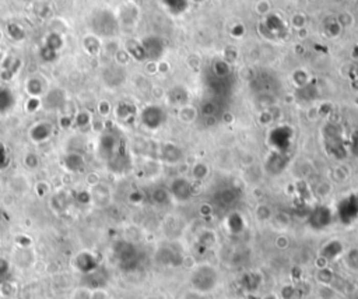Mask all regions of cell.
<instances>
[{
  "instance_id": "cell-7",
  "label": "cell",
  "mask_w": 358,
  "mask_h": 299,
  "mask_svg": "<svg viewBox=\"0 0 358 299\" xmlns=\"http://www.w3.org/2000/svg\"><path fill=\"white\" fill-rule=\"evenodd\" d=\"M35 263V255L31 249H18L14 253V264L20 268H30Z\"/></svg>"
},
{
  "instance_id": "cell-10",
  "label": "cell",
  "mask_w": 358,
  "mask_h": 299,
  "mask_svg": "<svg viewBox=\"0 0 358 299\" xmlns=\"http://www.w3.org/2000/svg\"><path fill=\"white\" fill-rule=\"evenodd\" d=\"M109 199V190L105 185H95L93 186L91 190V200L97 203L98 205H104L106 203V200Z\"/></svg>"
},
{
  "instance_id": "cell-32",
  "label": "cell",
  "mask_w": 358,
  "mask_h": 299,
  "mask_svg": "<svg viewBox=\"0 0 358 299\" xmlns=\"http://www.w3.org/2000/svg\"><path fill=\"white\" fill-rule=\"evenodd\" d=\"M20 2H32V0H20Z\"/></svg>"
},
{
  "instance_id": "cell-24",
  "label": "cell",
  "mask_w": 358,
  "mask_h": 299,
  "mask_svg": "<svg viewBox=\"0 0 358 299\" xmlns=\"http://www.w3.org/2000/svg\"><path fill=\"white\" fill-rule=\"evenodd\" d=\"M9 163H10V155H9V151H7V148L0 143V169L7 168Z\"/></svg>"
},
{
  "instance_id": "cell-2",
  "label": "cell",
  "mask_w": 358,
  "mask_h": 299,
  "mask_svg": "<svg viewBox=\"0 0 358 299\" xmlns=\"http://www.w3.org/2000/svg\"><path fill=\"white\" fill-rule=\"evenodd\" d=\"M114 255H115V259L121 264L122 268H125V270L136 268L137 263H139V256H137L136 247L133 246L130 242H118L114 246Z\"/></svg>"
},
{
  "instance_id": "cell-25",
  "label": "cell",
  "mask_w": 358,
  "mask_h": 299,
  "mask_svg": "<svg viewBox=\"0 0 358 299\" xmlns=\"http://www.w3.org/2000/svg\"><path fill=\"white\" fill-rule=\"evenodd\" d=\"M85 48H87V51H88L90 53H95L97 52V49L95 48H100V42H98V39L95 37H87L85 38Z\"/></svg>"
},
{
  "instance_id": "cell-21",
  "label": "cell",
  "mask_w": 358,
  "mask_h": 299,
  "mask_svg": "<svg viewBox=\"0 0 358 299\" xmlns=\"http://www.w3.org/2000/svg\"><path fill=\"white\" fill-rule=\"evenodd\" d=\"M346 264L351 270H358V250H350L346 256Z\"/></svg>"
},
{
  "instance_id": "cell-18",
  "label": "cell",
  "mask_w": 358,
  "mask_h": 299,
  "mask_svg": "<svg viewBox=\"0 0 358 299\" xmlns=\"http://www.w3.org/2000/svg\"><path fill=\"white\" fill-rule=\"evenodd\" d=\"M318 281H321L323 285H330L332 280L334 278V274H333L332 270H329L326 267H322L319 271H318Z\"/></svg>"
},
{
  "instance_id": "cell-4",
  "label": "cell",
  "mask_w": 358,
  "mask_h": 299,
  "mask_svg": "<svg viewBox=\"0 0 358 299\" xmlns=\"http://www.w3.org/2000/svg\"><path fill=\"white\" fill-rule=\"evenodd\" d=\"M111 16L109 13L106 11H100L97 16H94L93 21H91V26H93V30L94 32H97L98 35H111L114 34V30H115V22H114V18H109L106 21V18Z\"/></svg>"
},
{
  "instance_id": "cell-11",
  "label": "cell",
  "mask_w": 358,
  "mask_h": 299,
  "mask_svg": "<svg viewBox=\"0 0 358 299\" xmlns=\"http://www.w3.org/2000/svg\"><path fill=\"white\" fill-rule=\"evenodd\" d=\"M17 294H18V285L14 281L5 280L0 283V298L13 299L16 298Z\"/></svg>"
},
{
  "instance_id": "cell-30",
  "label": "cell",
  "mask_w": 358,
  "mask_h": 299,
  "mask_svg": "<svg viewBox=\"0 0 358 299\" xmlns=\"http://www.w3.org/2000/svg\"><path fill=\"white\" fill-rule=\"evenodd\" d=\"M90 118L87 113H80V115H77V125L79 126H85L87 123H88Z\"/></svg>"
},
{
  "instance_id": "cell-23",
  "label": "cell",
  "mask_w": 358,
  "mask_h": 299,
  "mask_svg": "<svg viewBox=\"0 0 358 299\" xmlns=\"http://www.w3.org/2000/svg\"><path fill=\"white\" fill-rule=\"evenodd\" d=\"M41 58H42L43 62L51 63V62H55V60H56L58 52H55V51H52V49H49V48L47 47H42V49H41Z\"/></svg>"
},
{
  "instance_id": "cell-15",
  "label": "cell",
  "mask_w": 358,
  "mask_h": 299,
  "mask_svg": "<svg viewBox=\"0 0 358 299\" xmlns=\"http://www.w3.org/2000/svg\"><path fill=\"white\" fill-rule=\"evenodd\" d=\"M242 283H243V287L249 289V291H256V289L259 288L260 283H262V280H260V277H258L255 273H251V274H247V275L242 278Z\"/></svg>"
},
{
  "instance_id": "cell-1",
  "label": "cell",
  "mask_w": 358,
  "mask_h": 299,
  "mask_svg": "<svg viewBox=\"0 0 358 299\" xmlns=\"http://www.w3.org/2000/svg\"><path fill=\"white\" fill-rule=\"evenodd\" d=\"M218 271L210 264H200L190 274V284L195 291L200 294H207L216 289L218 285Z\"/></svg>"
},
{
  "instance_id": "cell-19",
  "label": "cell",
  "mask_w": 358,
  "mask_h": 299,
  "mask_svg": "<svg viewBox=\"0 0 358 299\" xmlns=\"http://www.w3.org/2000/svg\"><path fill=\"white\" fill-rule=\"evenodd\" d=\"M11 271V262H9L5 257H0V283L9 280V274Z\"/></svg>"
},
{
  "instance_id": "cell-6",
  "label": "cell",
  "mask_w": 358,
  "mask_h": 299,
  "mask_svg": "<svg viewBox=\"0 0 358 299\" xmlns=\"http://www.w3.org/2000/svg\"><path fill=\"white\" fill-rule=\"evenodd\" d=\"M63 165L69 172L79 173L85 168V159L79 152H69L64 155Z\"/></svg>"
},
{
  "instance_id": "cell-22",
  "label": "cell",
  "mask_w": 358,
  "mask_h": 299,
  "mask_svg": "<svg viewBox=\"0 0 358 299\" xmlns=\"http://www.w3.org/2000/svg\"><path fill=\"white\" fill-rule=\"evenodd\" d=\"M88 299H109V294L104 289V287H100V288H90Z\"/></svg>"
},
{
  "instance_id": "cell-27",
  "label": "cell",
  "mask_w": 358,
  "mask_h": 299,
  "mask_svg": "<svg viewBox=\"0 0 358 299\" xmlns=\"http://www.w3.org/2000/svg\"><path fill=\"white\" fill-rule=\"evenodd\" d=\"M17 245H18V249H31L32 241L28 236H18Z\"/></svg>"
},
{
  "instance_id": "cell-20",
  "label": "cell",
  "mask_w": 358,
  "mask_h": 299,
  "mask_svg": "<svg viewBox=\"0 0 358 299\" xmlns=\"http://www.w3.org/2000/svg\"><path fill=\"white\" fill-rule=\"evenodd\" d=\"M24 165L28 169H37L38 165H39V158H38L37 154H34V152L27 154L24 157Z\"/></svg>"
},
{
  "instance_id": "cell-14",
  "label": "cell",
  "mask_w": 358,
  "mask_h": 299,
  "mask_svg": "<svg viewBox=\"0 0 358 299\" xmlns=\"http://www.w3.org/2000/svg\"><path fill=\"white\" fill-rule=\"evenodd\" d=\"M43 47L49 48V49H52L55 52H59L60 48L63 47V39H62V37L59 35L58 32H51V34H48L47 38H45Z\"/></svg>"
},
{
  "instance_id": "cell-3",
  "label": "cell",
  "mask_w": 358,
  "mask_h": 299,
  "mask_svg": "<svg viewBox=\"0 0 358 299\" xmlns=\"http://www.w3.org/2000/svg\"><path fill=\"white\" fill-rule=\"evenodd\" d=\"M73 266L74 268L81 274H88L94 273L100 267V262L95 256L94 253L88 252V250H83V252H79L73 259Z\"/></svg>"
},
{
  "instance_id": "cell-8",
  "label": "cell",
  "mask_w": 358,
  "mask_h": 299,
  "mask_svg": "<svg viewBox=\"0 0 358 299\" xmlns=\"http://www.w3.org/2000/svg\"><path fill=\"white\" fill-rule=\"evenodd\" d=\"M16 105V98L10 88L7 87H0V115L7 113Z\"/></svg>"
},
{
  "instance_id": "cell-16",
  "label": "cell",
  "mask_w": 358,
  "mask_h": 299,
  "mask_svg": "<svg viewBox=\"0 0 358 299\" xmlns=\"http://www.w3.org/2000/svg\"><path fill=\"white\" fill-rule=\"evenodd\" d=\"M7 32H9V35H10L14 41H23V39L26 38L24 30H23L18 24H14V22H11V24L7 26Z\"/></svg>"
},
{
  "instance_id": "cell-5",
  "label": "cell",
  "mask_w": 358,
  "mask_h": 299,
  "mask_svg": "<svg viewBox=\"0 0 358 299\" xmlns=\"http://www.w3.org/2000/svg\"><path fill=\"white\" fill-rule=\"evenodd\" d=\"M53 126L49 122H38L30 130V137L34 143L47 142L49 137L52 136Z\"/></svg>"
},
{
  "instance_id": "cell-26",
  "label": "cell",
  "mask_w": 358,
  "mask_h": 299,
  "mask_svg": "<svg viewBox=\"0 0 358 299\" xmlns=\"http://www.w3.org/2000/svg\"><path fill=\"white\" fill-rule=\"evenodd\" d=\"M90 288L87 287H80L72 294V299H88Z\"/></svg>"
},
{
  "instance_id": "cell-13",
  "label": "cell",
  "mask_w": 358,
  "mask_h": 299,
  "mask_svg": "<svg viewBox=\"0 0 358 299\" xmlns=\"http://www.w3.org/2000/svg\"><path fill=\"white\" fill-rule=\"evenodd\" d=\"M115 150V139L111 134H104L100 140V151L105 157H111Z\"/></svg>"
},
{
  "instance_id": "cell-9",
  "label": "cell",
  "mask_w": 358,
  "mask_h": 299,
  "mask_svg": "<svg viewBox=\"0 0 358 299\" xmlns=\"http://www.w3.org/2000/svg\"><path fill=\"white\" fill-rule=\"evenodd\" d=\"M343 253V246L340 242H336V241H332L329 242V243H326L325 246H323V249H322V257L323 259H326V260H330V262H333V260H336L337 257H340V255Z\"/></svg>"
},
{
  "instance_id": "cell-28",
  "label": "cell",
  "mask_w": 358,
  "mask_h": 299,
  "mask_svg": "<svg viewBox=\"0 0 358 299\" xmlns=\"http://www.w3.org/2000/svg\"><path fill=\"white\" fill-rule=\"evenodd\" d=\"M77 201H79L80 204H88L90 201H91V193L90 192H80L77 194Z\"/></svg>"
},
{
  "instance_id": "cell-17",
  "label": "cell",
  "mask_w": 358,
  "mask_h": 299,
  "mask_svg": "<svg viewBox=\"0 0 358 299\" xmlns=\"http://www.w3.org/2000/svg\"><path fill=\"white\" fill-rule=\"evenodd\" d=\"M27 89H28V93L31 95H41L43 91V84L42 81L39 79H30L28 80V83H27Z\"/></svg>"
},
{
  "instance_id": "cell-12",
  "label": "cell",
  "mask_w": 358,
  "mask_h": 299,
  "mask_svg": "<svg viewBox=\"0 0 358 299\" xmlns=\"http://www.w3.org/2000/svg\"><path fill=\"white\" fill-rule=\"evenodd\" d=\"M51 205H52L53 210L58 211V213L66 210V207L69 205V199L66 193L64 192H58V193L53 194L51 197Z\"/></svg>"
},
{
  "instance_id": "cell-33",
  "label": "cell",
  "mask_w": 358,
  "mask_h": 299,
  "mask_svg": "<svg viewBox=\"0 0 358 299\" xmlns=\"http://www.w3.org/2000/svg\"><path fill=\"white\" fill-rule=\"evenodd\" d=\"M13 299H17V298H13Z\"/></svg>"
},
{
  "instance_id": "cell-29",
  "label": "cell",
  "mask_w": 358,
  "mask_h": 299,
  "mask_svg": "<svg viewBox=\"0 0 358 299\" xmlns=\"http://www.w3.org/2000/svg\"><path fill=\"white\" fill-rule=\"evenodd\" d=\"M37 192L39 196H45V194L49 192V186H48L45 182H39V183L37 185Z\"/></svg>"
},
{
  "instance_id": "cell-31",
  "label": "cell",
  "mask_w": 358,
  "mask_h": 299,
  "mask_svg": "<svg viewBox=\"0 0 358 299\" xmlns=\"http://www.w3.org/2000/svg\"><path fill=\"white\" fill-rule=\"evenodd\" d=\"M146 299H160V298H157V296H147Z\"/></svg>"
}]
</instances>
